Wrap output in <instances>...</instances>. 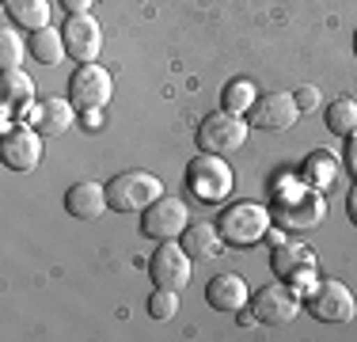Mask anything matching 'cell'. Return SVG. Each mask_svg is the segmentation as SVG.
<instances>
[{"label":"cell","mask_w":357,"mask_h":342,"mask_svg":"<svg viewBox=\"0 0 357 342\" xmlns=\"http://www.w3.org/2000/svg\"><path fill=\"white\" fill-rule=\"evenodd\" d=\"M57 4H61L65 12H69V15H84V12H88L91 4H96V0H57Z\"/></svg>","instance_id":"cell-28"},{"label":"cell","mask_w":357,"mask_h":342,"mask_svg":"<svg viewBox=\"0 0 357 342\" xmlns=\"http://www.w3.org/2000/svg\"><path fill=\"white\" fill-rule=\"evenodd\" d=\"M38 130H27V126H15V130H8L0 137V160H4V168L12 171H31L38 164L42 156V141H38Z\"/></svg>","instance_id":"cell-14"},{"label":"cell","mask_w":357,"mask_h":342,"mask_svg":"<svg viewBox=\"0 0 357 342\" xmlns=\"http://www.w3.org/2000/svg\"><path fill=\"white\" fill-rule=\"evenodd\" d=\"M110 91H114V80H110V73L103 65H80L73 73V80H69V99H73V107L80 110H96V107H103V103L110 99Z\"/></svg>","instance_id":"cell-8"},{"label":"cell","mask_w":357,"mask_h":342,"mask_svg":"<svg viewBox=\"0 0 357 342\" xmlns=\"http://www.w3.org/2000/svg\"><path fill=\"white\" fill-rule=\"evenodd\" d=\"M186 225H190V209H186L178 198H164V194H160V198L144 209V217H141V232L149 239H160V244H164V239L183 236Z\"/></svg>","instance_id":"cell-7"},{"label":"cell","mask_w":357,"mask_h":342,"mask_svg":"<svg viewBox=\"0 0 357 342\" xmlns=\"http://www.w3.org/2000/svg\"><path fill=\"white\" fill-rule=\"evenodd\" d=\"M346 213H350V221L357 225V186H354L350 194H346Z\"/></svg>","instance_id":"cell-30"},{"label":"cell","mask_w":357,"mask_h":342,"mask_svg":"<svg viewBox=\"0 0 357 342\" xmlns=\"http://www.w3.org/2000/svg\"><path fill=\"white\" fill-rule=\"evenodd\" d=\"M107 186H99V183H73L69 191H65V213L76 221H96V217H103V209H107Z\"/></svg>","instance_id":"cell-15"},{"label":"cell","mask_w":357,"mask_h":342,"mask_svg":"<svg viewBox=\"0 0 357 342\" xmlns=\"http://www.w3.org/2000/svg\"><path fill=\"white\" fill-rule=\"evenodd\" d=\"M323 118H327V130L338 133V137L357 133V99H335Z\"/></svg>","instance_id":"cell-23"},{"label":"cell","mask_w":357,"mask_h":342,"mask_svg":"<svg viewBox=\"0 0 357 342\" xmlns=\"http://www.w3.org/2000/svg\"><path fill=\"white\" fill-rule=\"evenodd\" d=\"M293 99H296V107H301V110H316L319 107V91L312 88V84H301Z\"/></svg>","instance_id":"cell-27"},{"label":"cell","mask_w":357,"mask_h":342,"mask_svg":"<svg viewBox=\"0 0 357 342\" xmlns=\"http://www.w3.org/2000/svg\"><path fill=\"white\" fill-rule=\"evenodd\" d=\"M164 194V183L149 171H122L107 183V202L114 205V213H141Z\"/></svg>","instance_id":"cell-3"},{"label":"cell","mask_w":357,"mask_h":342,"mask_svg":"<svg viewBox=\"0 0 357 342\" xmlns=\"http://www.w3.org/2000/svg\"><path fill=\"white\" fill-rule=\"evenodd\" d=\"M346 152H350V168L357 171V133H350V149Z\"/></svg>","instance_id":"cell-31"},{"label":"cell","mask_w":357,"mask_h":342,"mask_svg":"<svg viewBox=\"0 0 357 342\" xmlns=\"http://www.w3.org/2000/svg\"><path fill=\"white\" fill-rule=\"evenodd\" d=\"M255 99H259V96H255V84L251 80H228L225 91H220V103H225L228 114H243V110H251Z\"/></svg>","instance_id":"cell-24"},{"label":"cell","mask_w":357,"mask_h":342,"mask_svg":"<svg viewBox=\"0 0 357 342\" xmlns=\"http://www.w3.org/2000/svg\"><path fill=\"white\" fill-rule=\"evenodd\" d=\"M354 54H357V34H354Z\"/></svg>","instance_id":"cell-32"},{"label":"cell","mask_w":357,"mask_h":342,"mask_svg":"<svg viewBox=\"0 0 357 342\" xmlns=\"http://www.w3.org/2000/svg\"><path fill=\"white\" fill-rule=\"evenodd\" d=\"M4 12L12 23H20L27 31L50 27V0H4Z\"/></svg>","instance_id":"cell-22"},{"label":"cell","mask_w":357,"mask_h":342,"mask_svg":"<svg viewBox=\"0 0 357 342\" xmlns=\"http://www.w3.org/2000/svg\"><path fill=\"white\" fill-rule=\"evenodd\" d=\"M84 126H88V130H103V114H99V107L84 110Z\"/></svg>","instance_id":"cell-29"},{"label":"cell","mask_w":357,"mask_h":342,"mask_svg":"<svg viewBox=\"0 0 357 342\" xmlns=\"http://www.w3.org/2000/svg\"><path fill=\"white\" fill-rule=\"evenodd\" d=\"M27 54L35 57L38 65H57L69 50H65V34L57 27H42V31H31L27 38Z\"/></svg>","instance_id":"cell-20"},{"label":"cell","mask_w":357,"mask_h":342,"mask_svg":"<svg viewBox=\"0 0 357 342\" xmlns=\"http://www.w3.org/2000/svg\"><path fill=\"white\" fill-rule=\"evenodd\" d=\"M73 122H76L73 99H42L38 107L31 110V126H35L42 137H61Z\"/></svg>","instance_id":"cell-16"},{"label":"cell","mask_w":357,"mask_h":342,"mask_svg":"<svg viewBox=\"0 0 357 342\" xmlns=\"http://www.w3.org/2000/svg\"><path fill=\"white\" fill-rule=\"evenodd\" d=\"M296 114H301V107H296L293 91H266L251 103V126H259V130H289Z\"/></svg>","instance_id":"cell-13"},{"label":"cell","mask_w":357,"mask_h":342,"mask_svg":"<svg viewBox=\"0 0 357 342\" xmlns=\"http://www.w3.org/2000/svg\"><path fill=\"white\" fill-rule=\"evenodd\" d=\"M149 278L156 289H175L178 293V289L190 281V255H186V247L164 239L149 259Z\"/></svg>","instance_id":"cell-6"},{"label":"cell","mask_w":357,"mask_h":342,"mask_svg":"<svg viewBox=\"0 0 357 342\" xmlns=\"http://www.w3.org/2000/svg\"><path fill=\"white\" fill-rule=\"evenodd\" d=\"M31 99H35V84H31V76L23 73V68H8V73L0 76V103H4V118L12 114L15 107H20V114H23Z\"/></svg>","instance_id":"cell-18"},{"label":"cell","mask_w":357,"mask_h":342,"mask_svg":"<svg viewBox=\"0 0 357 342\" xmlns=\"http://www.w3.org/2000/svg\"><path fill=\"white\" fill-rule=\"evenodd\" d=\"M270 213H278V225H285V228H312L323 221V198L312 186L293 183L289 191H278V202Z\"/></svg>","instance_id":"cell-5"},{"label":"cell","mask_w":357,"mask_h":342,"mask_svg":"<svg viewBox=\"0 0 357 342\" xmlns=\"http://www.w3.org/2000/svg\"><path fill=\"white\" fill-rule=\"evenodd\" d=\"M61 34H65V50H69V57H73V61H80V65H91L99 57V50H103V27H99L88 12H84V15H69L65 27H61Z\"/></svg>","instance_id":"cell-11"},{"label":"cell","mask_w":357,"mask_h":342,"mask_svg":"<svg viewBox=\"0 0 357 342\" xmlns=\"http://www.w3.org/2000/svg\"><path fill=\"white\" fill-rule=\"evenodd\" d=\"M20 61H23V38L15 31H0V65H4V73L20 68Z\"/></svg>","instance_id":"cell-26"},{"label":"cell","mask_w":357,"mask_h":342,"mask_svg":"<svg viewBox=\"0 0 357 342\" xmlns=\"http://www.w3.org/2000/svg\"><path fill=\"white\" fill-rule=\"evenodd\" d=\"M251 133V122H243L240 114H228V110H217V114H206V122L198 126V149L213 152V156H228V152L243 149Z\"/></svg>","instance_id":"cell-4"},{"label":"cell","mask_w":357,"mask_h":342,"mask_svg":"<svg viewBox=\"0 0 357 342\" xmlns=\"http://www.w3.org/2000/svg\"><path fill=\"white\" fill-rule=\"evenodd\" d=\"M270 270H274L278 281H285V285H304V281H312V274H316V255L304 244H278L274 255H270Z\"/></svg>","instance_id":"cell-12"},{"label":"cell","mask_w":357,"mask_h":342,"mask_svg":"<svg viewBox=\"0 0 357 342\" xmlns=\"http://www.w3.org/2000/svg\"><path fill=\"white\" fill-rule=\"evenodd\" d=\"M251 312H255V320L266 323V327H285L289 320H296L301 301H296V293L285 281H278V285H262L259 293H255Z\"/></svg>","instance_id":"cell-9"},{"label":"cell","mask_w":357,"mask_h":342,"mask_svg":"<svg viewBox=\"0 0 357 342\" xmlns=\"http://www.w3.org/2000/svg\"><path fill=\"white\" fill-rule=\"evenodd\" d=\"M178 312V293L175 289H156V293L149 297V315L152 320H172Z\"/></svg>","instance_id":"cell-25"},{"label":"cell","mask_w":357,"mask_h":342,"mask_svg":"<svg viewBox=\"0 0 357 342\" xmlns=\"http://www.w3.org/2000/svg\"><path fill=\"white\" fill-rule=\"evenodd\" d=\"M220 228L213 225H186V232H183V247H186V255L190 259H213V255H220Z\"/></svg>","instance_id":"cell-21"},{"label":"cell","mask_w":357,"mask_h":342,"mask_svg":"<svg viewBox=\"0 0 357 342\" xmlns=\"http://www.w3.org/2000/svg\"><path fill=\"white\" fill-rule=\"evenodd\" d=\"M301 179L312 186V191H331V186L338 183V160L331 156L327 149H316L301 164Z\"/></svg>","instance_id":"cell-19"},{"label":"cell","mask_w":357,"mask_h":342,"mask_svg":"<svg viewBox=\"0 0 357 342\" xmlns=\"http://www.w3.org/2000/svg\"><path fill=\"white\" fill-rule=\"evenodd\" d=\"M354 293L342 281H319L308 297V312L319 323H350L354 320Z\"/></svg>","instance_id":"cell-10"},{"label":"cell","mask_w":357,"mask_h":342,"mask_svg":"<svg viewBox=\"0 0 357 342\" xmlns=\"http://www.w3.org/2000/svg\"><path fill=\"white\" fill-rule=\"evenodd\" d=\"M186 186H190L194 198L202 202H225L232 194L236 179L232 168L225 164V156H213V152H202L186 164Z\"/></svg>","instance_id":"cell-2"},{"label":"cell","mask_w":357,"mask_h":342,"mask_svg":"<svg viewBox=\"0 0 357 342\" xmlns=\"http://www.w3.org/2000/svg\"><path fill=\"white\" fill-rule=\"evenodd\" d=\"M270 225H274V217H270V209L259 202H236V205H228L217 221L225 244H236V247L259 244V239L270 232Z\"/></svg>","instance_id":"cell-1"},{"label":"cell","mask_w":357,"mask_h":342,"mask_svg":"<svg viewBox=\"0 0 357 342\" xmlns=\"http://www.w3.org/2000/svg\"><path fill=\"white\" fill-rule=\"evenodd\" d=\"M206 301L217 312H240V308H248V281L240 274H217L206 285Z\"/></svg>","instance_id":"cell-17"}]
</instances>
